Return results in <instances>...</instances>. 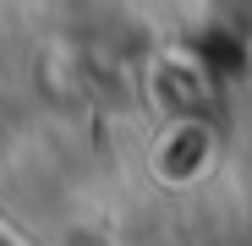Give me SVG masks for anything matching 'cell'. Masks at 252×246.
Wrapping results in <instances>:
<instances>
[{
    "label": "cell",
    "instance_id": "6da1fadb",
    "mask_svg": "<svg viewBox=\"0 0 252 246\" xmlns=\"http://www.w3.org/2000/svg\"><path fill=\"white\" fill-rule=\"evenodd\" d=\"M55 246H121V241H115V230H104L94 219H77V224H66L55 235Z\"/></svg>",
    "mask_w": 252,
    "mask_h": 246
}]
</instances>
